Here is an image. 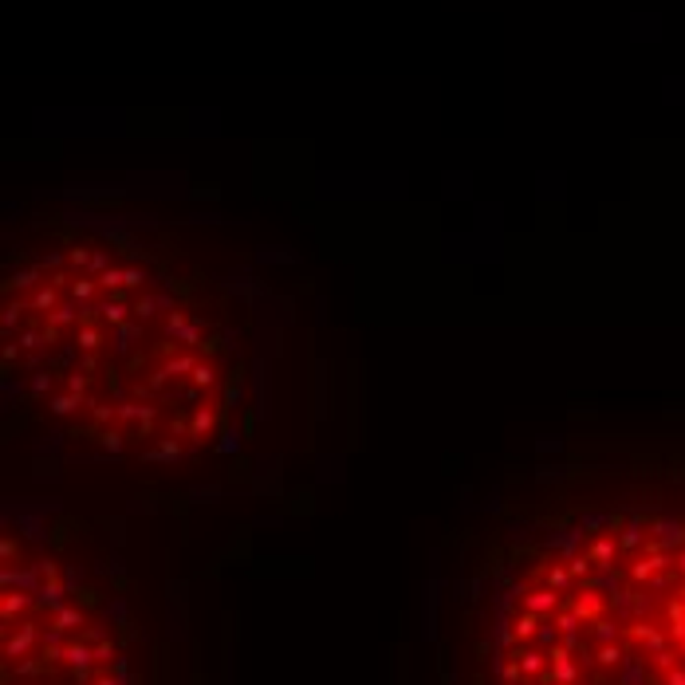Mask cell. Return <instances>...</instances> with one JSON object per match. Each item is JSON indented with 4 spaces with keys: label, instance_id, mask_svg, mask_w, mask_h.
<instances>
[{
    "label": "cell",
    "instance_id": "obj_1",
    "mask_svg": "<svg viewBox=\"0 0 685 685\" xmlns=\"http://www.w3.org/2000/svg\"><path fill=\"white\" fill-rule=\"evenodd\" d=\"M441 685H685V433L512 469L449 540Z\"/></svg>",
    "mask_w": 685,
    "mask_h": 685
},
{
    "label": "cell",
    "instance_id": "obj_3",
    "mask_svg": "<svg viewBox=\"0 0 685 685\" xmlns=\"http://www.w3.org/2000/svg\"><path fill=\"white\" fill-rule=\"evenodd\" d=\"M0 642V685H150L123 563L59 504H4Z\"/></svg>",
    "mask_w": 685,
    "mask_h": 685
},
{
    "label": "cell",
    "instance_id": "obj_2",
    "mask_svg": "<svg viewBox=\"0 0 685 685\" xmlns=\"http://www.w3.org/2000/svg\"><path fill=\"white\" fill-rule=\"evenodd\" d=\"M0 378L20 413L119 461L221 449L245 402V342L217 280L126 221L52 217L0 268Z\"/></svg>",
    "mask_w": 685,
    "mask_h": 685
}]
</instances>
